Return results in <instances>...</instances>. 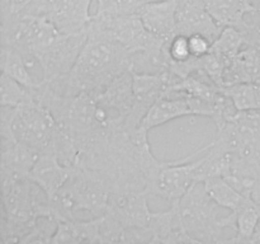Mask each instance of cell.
<instances>
[{"label": "cell", "instance_id": "9", "mask_svg": "<svg viewBox=\"0 0 260 244\" xmlns=\"http://www.w3.org/2000/svg\"><path fill=\"white\" fill-rule=\"evenodd\" d=\"M207 149L208 145H206L183 159L169 160V163L160 170L152 186L151 196H157L169 202L180 200L196 182V169L200 164V159L196 158Z\"/></svg>", "mask_w": 260, "mask_h": 244}, {"label": "cell", "instance_id": "18", "mask_svg": "<svg viewBox=\"0 0 260 244\" xmlns=\"http://www.w3.org/2000/svg\"><path fill=\"white\" fill-rule=\"evenodd\" d=\"M51 243H101V216L91 220L56 219V230Z\"/></svg>", "mask_w": 260, "mask_h": 244}, {"label": "cell", "instance_id": "17", "mask_svg": "<svg viewBox=\"0 0 260 244\" xmlns=\"http://www.w3.org/2000/svg\"><path fill=\"white\" fill-rule=\"evenodd\" d=\"M179 0H157L137 12L145 28L157 37L170 41L177 35V9Z\"/></svg>", "mask_w": 260, "mask_h": 244}, {"label": "cell", "instance_id": "29", "mask_svg": "<svg viewBox=\"0 0 260 244\" xmlns=\"http://www.w3.org/2000/svg\"><path fill=\"white\" fill-rule=\"evenodd\" d=\"M250 193H251V197H253L256 202L260 203V179L256 180L255 185H254L253 188H251Z\"/></svg>", "mask_w": 260, "mask_h": 244}, {"label": "cell", "instance_id": "15", "mask_svg": "<svg viewBox=\"0 0 260 244\" xmlns=\"http://www.w3.org/2000/svg\"><path fill=\"white\" fill-rule=\"evenodd\" d=\"M260 203L249 196L245 202L235 211L222 218L226 229H233L235 236L223 239L222 243H256L260 241Z\"/></svg>", "mask_w": 260, "mask_h": 244}, {"label": "cell", "instance_id": "23", "mask_svg": "<svg viewBox=\"0 0 260 244\" xmlns=\"http://www.w3.org/2000/svg\"><path fill=\"white\" fill-rule=\"evenodd\" d=\"M0 102L2 106L19 107L23 104L38 102L37 89H30L2 73L0 78Z\"/></svg>", "mask_w": 260, "mask_h": 244}, {"label": "cell", "instance_id": "4", "mask_svg": "<svg viewBox=\"0 0 260 244\" xmlns=\"http://www.w3.org/2000/svg\"><path fill=\"white\" fill-rule=\"evenodd\" d=\"M3 216L0 236L4 244L20 243L38 219L55 220L45 191L29 178L2 169Z\"/></svg>", "mask_w": 260, "mask_h": 244}, {"label": "cell", "instance_id": "10", "mask_svg": "<svg viewBox=\"0 0 260 244\" xmlns=\"http://www.w3.org/2000/svg\"><path fill=\"white\" fill-rule=\"evenodd\" d=\"M149 197L147 191L114 187L107 212L113 215L124 229H147L154 214L149 207Z\"/></svg>", "mask_w": 260, "mask_h": 244}, {"label": "cell", "instance_id": "11", "mask_svg": "<svg viewBox=\"0 0 260 244\" xmlns=\"http://www.w3.org/2000/svg\"><path fill=\"white\" fill-rule=\"evenodd\" d=\"M222 29L206 8L205 0H179L177 9V35L192 36L200 33L215 42Z\"/></svg>", "mask_w": 260, "mask_h": 244}, {"label": "cell", "instance_id": "27", "mask_svg": "<svg viewBox=\"0 0 260 244\" xmlns=\"http://www.w3.org/2000/svg\"><path fill=\"white\" fill-rule=\"evenodd\" d=\"M188 40H189L190 52H192V56H194V57H202V56L207 55L211 51L213 43L210 38L203 35H200V33L188 36Z\"/></svg>", "mask_w": 260, "mask_h": 244}, {"label": "cell", "instance_id": "24", "mask_svg": "<svg viewBox=\"0 0 260 244\" xmlns=\"http://www.w3.org/2000/svg\"><path fill=\"white\" fill-rule=\"evenodd\" d=\"M239 112L260 111V83H238L221 88Z\"/></svg>", "mask_w": 260, "mask_h": 244}, {"label": "cell", "instance_id": "8", "mask_svg": "<svg viewBox=\"0 0 260 244\" xmlns=\"http://www.w3.org/2000/svg\"><path fill=\"white\" fill-rule=\"evenodd\" d=\"M86 37V32H61L57 38L36 57L40 64L43 80L51 81L66 75L73 69Z\"/></svg>", "mask_w": 260, "mask_h": 244}, {"label": "cell", "instance_id": "21", "mask_svg": "<svg viewBox=\"0 0 260 244\" xmlns=\"http://www.w3.org/2000/svg\"><path fill=\"white\" fill-rule=\"evenodd\" d=\"M206 8L222 28L238 27L245 14L254 9L249 0H205Z\"/></svg>", "mask_w": 260, "mask_h": 244}, {"label": "cell", "instance_id": "12", "mask_svg": "<svg viewBox=\"0 0 260 244\" xmlns=\"http://www.w3.org/2000/svg\"><path fill=\"white\" fill-rule=\"evenodd\" d=\"M95 97L99 106L108 111L119 126L123 127L134 106V71L129 70L119 75Z\"/></svg>", "mask_w": 260, "mask_h": 244}, {"label": "cell", "instance_id": "28", "mask_svg": "<svg viewBox=\"0 0 260 244\" xmlns=\"http://www.w3.org/2000/svg\"><path fill=\"white\" fill-rule=\"evenodd\" d=\"M32 0H2L0 8H2V19L4 18L15 17L19 15Z\"/></svg>", "mask_w": 260, "mask_h": 244}, {"label": "cell", "instance_id": "14", "mask_svg": "<svg viewBox=\"0 0 260 244\" xmlns=\"http://www.w3.org/2000/svg\"><path fill=\"white\" fill-rule=\"evenodd\" d=\"M150 243H198L189 235L182 221L178 200L170 202V207L162 212L152 214L147 228Z\"/></svg>", "mask_w": 260, "mask_h": 244}, {"label": "cell", "instance_id": "3", "mask_svg": "<svg viewBox=\"0 0 260 244\" xmlns=\"http://www.w3.org/2000/svg\"><path fill=\"white\" fill-rule=\"evenodd\" d=\"M2 139H12L43 152H55L58 158L74 149L71 137L40 102L19 107L2 106Z\"/></svg>", "mask_w": 260, "mask_h": 244}, {"label": "cell", "instance_id": "5", "mask_svg": "<svg viewBox=\"0 0 260 244\" xmlns=\"http://www.w3.org/2000/svg\"><path fill=\"white\" fill-rule=\"evenodd\" d=\"M113 185L111 175L102 170L74 165L73 174L48 201L53 219H74L79 212H89L93 218L104 215Z\"/></svg>", "mask_w": 260, "mask_h": 244}, {"label": "cell", "instance_id": "20", "mask_svg": "<svg viewBox=\"0 0 260 244\" xmlns=\"http://www.w3.org/2000/svg\"><path fill=\"white\" fill-rule=\"evenodd\" d=\"M41 152L28 145L12 139H2V169L9 170L19 177L29 178Z\"/></svg>", "mask_w": 260, "mask_h": 244}, {"label": "cell", "instance_id": "2", "mask_svg": "<svg viewBox=\"0 0 260 244\" xmlns=\"http://www.w3.org/2000/svg\"><path fill=\"white\" fill-rule=\"evenodd\" d=\"M208 150L230 154L233 178L229 182L241 192L250 193L260 179V111L238 112L218 129Z\"/></svg>", "mask_w": 260, "mask_h": 244}, {"label": "cell", "instance_id": "6", "mask_svg": "<svg viewBox=\"0 0 260 244\" xmlns=\"http://www.w3.org/2000/svg\"><path fill=\"white\" fill-rule=\"evenodd\" d=\"M179 212L185 229L198 243H222L225 226L217 216L220 206L213 201L205 182H194L178 200Z\"/></svg>", "mask_w": 260, "mask_h": 244}, {"label": "cell", "instance_id": "16", "mask_svg": "<svg viewBox=\"0 0 260 244\" xmlns=\"http://www.w3.org/2000/svg\"><path fill=\"white\" fill-rule=\"evenodd\" d=\"M74 165H65L55 152H43L29 173V179L45 191L48 201L58 192L73 174Z\"/></svg>", "mask_w": 260, "mask_h": 244}, {"label": "cell", "instance_id": "1", "mask_svg": "<svg viewBox=\"0 0 260 244\" xmlns=\"http://www.w3.org/2000/svg\"><path fill=\"white\" fill-rule=\"evenodd\" d=\"M85 43L66 75L46 85L60 96L101 93L112 81L132 70V52L113 38L88 27Z\"/></svg>", "mask_w": 260, "mask_h": 244}, {"label": "cell", "instance_id": "26", "mask_svg": "<svg viewBox=\"0 0 260 244\" xmlns=\"http://www.w3.org/2000/svg\"><path fill=\"white\" fill-rule=\"evenodd\" d=\"M167 53L170 63H184L192 57L188 36L175 35L167 43ZM169 68V66H168Z\"/></svg>", "mask_w": 260, "mask_h": 244}, {"label": "cell", "instance_id": "25", "mask_svg": "<svg viewBox=\"0 0 260 244\" xmlns=\"http://www.w3.org/2000/svg\"><path fill=\"white\" fill-rule=\"evenodd\" d=\"M245 45H248V42L243 32L234 25H229L223 28L217 40L212 43L211 52L231 63V60L240 52Z\"/></svg>", "mask_w": 260, "mask_h": 244}, {"label": "cell", "instance_id": "19", "mask_svg": "<svg viewBox=\"0 0 260 244\" xmlns=\"http://www.w3.org/2000/svg\"><path fill=\"white\" fill-rule=\"evenodd\" d=\"M2 73L7 74L14 80L30 89H38L43 83V79H37L32 73L35 65L40 66L35 57L23 55L17 48L2 45Z\"/></svg>", "mask_w": 260, "mask_h": 244}, {"label": "cell", "instance_id": "7", "mask_svg": "<svg viewBox=\"0 0 260 244\" xmlns=\"http://www.w3.org/2000/svg\"><path fill=\"white\" fill-rule=\"evenodd\" d=\"M178 80H180V78L169 70L159 73H134V106L124 121L123 129L126 131L136 130L152 104L159 101Z\"/></svg>", "mask_w": 260, "mask_h": 244}, {"label": "cell", "instance_id": "13", "mask_svg": "<svg viewBox=\"0 0 260 244\" xmlns=\"http://www.w3.org/2000/svg\"><path fill=\"white\" fill-rule=\"evenodd\" d=\"M185 116H194L188 96L182 90L169 89L159 101L152 104L139 127L149 132L151 129Z\"/></svg>", "mask_w": 260, "mask_h": 244}, {"label": "cell", "instance_id": "22", "mask_svg": "<svg viewBox=\"0 0 260 244\" xmlns=\"http://www.w3.org/2000/svg\"><path fill=\"white\" fill-rule=\"evenodd\" d=\"M206 188L211 197L220 207L235 211L245 202L246 198L251 196L249 192H241L225 178H211L205 182Z\"/></svg>", "mask_w": 260, "mask_h": 244}]
</instances>
